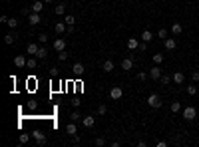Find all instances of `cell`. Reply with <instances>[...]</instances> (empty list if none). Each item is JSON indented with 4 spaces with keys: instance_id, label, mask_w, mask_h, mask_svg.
<instances>
[{
    "instance_id": "f6af8a7d",
    "label": "cell",
    "mask_w": 199,
    "mask_h": 147,
    "mask_svg": "<svg viewBox=\"0 0 199 147\" xmlns=\"http://www.w3.org/2000/svg\"><path fill=\"white\" fill-rule=\"evenodd\" d=\"M44 2H46V4H50V2H52V0H44Z\"/></svg>"
},
{
    "instance_id": "ba28073f",
    "label": "cell",
    "mask_w": 199,
    "mask_h": 147,
    "mask_svg": "<svg viewBox=\"0 0 199 147\" xmlns=\"http://www.w3.org/2000/svg\"><path fill=\"white\" fill-rule=\"evenodd\" d=\"M54 30H56L58 36H62V34H66V32H68V24L66 22H58L56 26H54Z\"/></svg>"
},
{
    "instance_id": "d4e9b609",
    "label": "cell",
    "mask_w": 199,
    "mask_h": 147,
    "mask_svg": "<svg viewBox=\"0 0 199 147\" xmlns=\"http://www.w3.org/2000/svg\"><path fill=\"white\" fill-rule=\"evenodd\" d=\"M18 141L20 143H28V141H30V133H20V137H18Z\"/></svg>"
},
{
    "instance_id": "7bdbcfd3",
    "label": "cell",
    "mask_w": 199,
    "mask_h": 147,
    "mask_svg": "<svg viewBox=\"0 0 199 147\" xmlns=\"http://www.w3.org/2000/svg\"><path fill=\"white\" fill-rule=\"evenodd\" d=\"M0 22H4V24H8V16H4V14H2V16H0Z\"/></svg>"
},
{
    "instance_id": "e575fe53",
    "label": "cell",
    "mask_w": 199,
    "mask_h": 147,
    "mask_svg": "<svg viewBox=\"0 0 199 147\" xmlns=\"http://www.w3.org/2000/svg\"><path fill=\"white\" fill-rule=\"evenodd\" d=\"M187 94L189 95H195L197 94V86H187Z\"/></svg>"
},
{
    "instance_id": "9c48e42d",
    "label": "cell",
    "mask_w": 199,
    "mask_h": 147,
    "mask_svg": "<svg viewBox=\"0 0 199 147\" xmlns=\"http://www.w3.org/2000/svg\"><path fill=\"white\" fill-rule=\"evenodd\" d=\"M149 78L151 79H159V78H161V70H159L157 64H153V68L149 70Z\"/></svg>"
},
{
    "instance_id": "484cf974",
    "label": "cell",
    "mask_w": 199,
    "mask_h": 147,
    "mask_svg": "<svg viewBox=\"0 0 199 147\" xmlns=\"http://www.w3.org/2000/svg\"><path fill=\"white\" fill-rule=\"evenodd\" d=\"M54 12H56L58 16H62V14H64V12H66V4H58V6L54 8Z\"/></svg>"
},
{
    "instance_id": "60d3db41",
    "label": "cell",
    "mask_w": 199,
    "mask_h": 147,
    "mask_svg": "<svg viewBox=\"0 0 199 147\" xmlns=\"http://www.w3.org/2000/svg\"><path fill=\"white\" fill-rule=\"evenodd\" d=\"M50 75H52V78H56V75H58V68H50Z\"/></svg>"
},
{
    "instance_id": "83f0119b",
    "label": "cell",
    "mask_w": 199,
    "mask_h": 147,
    "mask_svg": "<svg viewBox=\"0 0 199 147\" xmlns=\"http://www.w3.org/2000/svg\"><path fill=\"white\" fill-rule=\"evenodd\" d=\"M72 121H82V115H80V111H78V107H76V111H72Z\"/></svg>"
},
{
    "instance_id": "2e32d148",
    "label": "cell",
    "mask_w": 199,
    "mask_h": 147,
    "mask_svg": "<svg viewBox=\"0 0 199 147\" xmlns=\"http://www.w3.org/2000/svg\"><path fill=\"white\" fill-rule=\"evenodd\" d=\"M133 68V60L132 58H124L121 60V70H132Z\"/></svg>"
},
{
    "instance_id": "7a4b0ae2",
    "label": "cell",
    "mask_w": 199,
    "mask_h": 147,
    "mask_svg": "<svg viewBox=\"0 0 199 147\" xmlns=\"http://www.w3.org/2000/svg\"><path fill=\"white\" fill-rule=\"evenodd\" d=\"M183 117H185L187 121H193V119L197 117V110H195L193 106H187V107L183 110Z\"/></svg>"
},
{
    "instance_id": "4316f807",
    "label": "cell",
    "mask_w": 199,
    "mask_h": 147,
    "mask_svg": "<svg viewBox=\"0 0 199 147\" xmlns=\"http://www.w3.org/2000/svg\"><path fill=\"white\" fill-rule=\"evenodd\" d=\"M151 60H153V64H161V62H163V54H153V58H151Z\"/></svg>"
},
{
    "instance_id": "ffe728a7",
    "label": "cell",
    "mask_w": 199,
    "mask_h": 147,
    "mask_svg": "<svg viewBox=\"0 0 199 147\" xmlns=\"http://www.w3.org/2000/svg\"><path fill=\"white\" fill-rule=\"evenodd\" d=\"M38 50H40V46H38V44H28L26 46V52L28 54H34V56L38 54Z\"/></svg>"
},
{
    "instance_id": "8992f818",
    "label": "cell",
    "mask_w": 199,
    "mask_h": 147,
    "mask_svg": "<svg viewBox=\"0 0 199 147\" xmlns=\"http://www.w3.org/2000/svg\"><path fill=\"white\" fill-rule=\"evenodd\" d=\"M121 95H124V90H121V87H112V90H109V98L112 99H121Z\"/></svg>"
},
{
    "instance_id": "44dd1931",
    "label": "cell",
    "mask_w": 199,
    "mask_h": 147,
    "mask_svg": "<svg viewBox=\"0 0 199 147\" xmlns=\"http://www.w3.org/2000/svg\"><path fill=\"white\" fill-rule=\"evenodd\" d=\"M101 68H104V72H108V74H109V72H113V62H112V60H105Z\"/></svg>"
},
{
    "instance_id": "603a6c76",
    "label": "cell",
    "mask_w": 199,
    "mask_h": 147,
    "mask_svg": "<svg viewBox=\"0 0 199 147\" xmlns=\"http://www.w3.org/2000/svg\"><path fill=\"white\" fill-rule=\"evenodd\" d=\"M36 64H38V58H36V56H34V58H28V62H26V68L34 70V68H36Z\"/></svg>"
},
{
    "instance_id": "5bb4252c",
    "label": "cell",
    "mask_w": 199,
    "mask_h": 147,
    "mask_svg": "<svg viewBox=\"0 0 199 147\" xmlns=\"http://www.w3.org/2000/svg\"><path fill=\"white\" fill-rule=\"evenodd\" d=\"M66 131H68V135H70V137H74L76 133H78V127H76V121H72V123H68V125H66Z\"/></svg>"
},
{
    "instance_id": "8d00e7d4",
    "label": "cell",
    "mask_w": 199,
    "mask_h": 147,
    "mask_svg": "<svg viewBox=\"0 0 199 147\" xmlns=\"http://www.w3.org/2000/svg\"><path fill=\"white\" fill-rule=\"evenodd\" d=\"M16 26H18V22H16L14 18H8V28H12V30H14Z\"/></svg>"
},
{
    "instance_id": "ac0fdd59",
    "label": "cell",
    "mask_w": 199,
    "mask_h": 147,
    "mask_svg": "<svg viewBox=\"0 0 199 147\" xmlns=\"http://www.w3.org/2000/svg\"><path fill=\"white\" fill-rule=\"evenodd\" d=\"M44 10V2L42 0H36V2L32 4V12H42Z\"/></svg>"
},
{
    "instance_id": "7c38bea8",
    "label": "cell",
    "mask_w": 199,
    "mask_h": 147,
    "mask_svg": "<svg viewBox=\"0 0 199 147\" xmlns=\"http://www.w3.org/2000/svg\"><path fill=\"white\" fill-rule=\"evenodd\" d=\"M82 123H84V127H94V123H96V119L92 115H86V117H82Z\"/></svg>"
},
{
    "instance_id": "74e56055",
    "label": "cell",
    "mask_w": 199,
    "mask_h": 147,
    "mask_svg": "<svg viewBox=\"0 0 199 147\" xmlns=\"http://www.w3.org/2000/svg\"><path fill=\"white\" fill-rule=\"evenodd\" d=\"M147 75H149V74H145V72H139V74H137V79H139V82H145V79H147Z\"/></svg>"
},
{
    "instance_id": "6da1fadb",
    "label": "cell",
    "mask_w": 199,
    "mask_h": 147,
    "mask_svg": "<svg viewBox=\"0 0 199 147\" xmlns=\"http://www.w3.org/2000/svg\"><path fill=\"white\" fill-rule=\"evenodd\" d=\"M147 106H149V107H155V110H157V107H161V98H159L157 94H151L149 98H147Z\"/></svg>"
},
{
    "instance_id": "d6a6232c",
    "label": "cell",
    "mask_w": 199,
    "mask_h": 147,
    "mask_svg": "<svg viewBox=\"0 0 199 147\" xmlns=\"http://www.w3.org/2000/svg\"><path fill=\"white\" fill-rule=\"evenodd\" d=\"M157 38H163V40L167 38V30H165V28H159V30H157Z\"/></svg>"
},
{
    "instance_id": "d6986e66",
    "label": "cell",
    "mask_w": 199,
    "mask_h": 147,
    "mask_svg": "<svg viewBox=\"0 0 199 147\" xmlns=\"http://www.w3.org/2000/svg\"><path fill=\"white\" fill-rule=\"evenodd\" d=\"M128 48H129V50L139 48V40H137V38H129V40H128Z\"/></svg>"
},
{
    "instance_id": "cb8c5ba5",
    "label": "cell",
    "mask_w": 199,
    "mask_h": 147,
    "mask_svg": "<svg viewBox=\"0 0 199 147\" xmlns=\"http://www.w3.org/2000/svg\"><path fill=\"white\" fill-rule=\"evenodd\" d=\"M4 42H6L8 46L14 44V42H16V34H12V32H10V34H6V36H4Z\"/></svg>"
},
{
    "instance_id": "d590c367",
    "label": "cell",
    "mask_w": 199,
    "mask_h": 147,
    "mask_svg": "<svg viewBox=\"0 0 199 147\" xmlns=\"http://www.w3.org/2000/svg\"><path fill=\"white\" fill-rule=\"evenodd\" d=\"M98 113H100V115H105V113H108V106H104V103H101V106L98 107Z\"/></svg>"
},
{
    "instance_id": "ee69618b",
    "label": "cell",
    "mask_w": 199,
    "mask_h": 147,
    "mask_svg": "<svg viewBox=\"0 0 199 147\" xmlns=\"http://www.w3.org/2000/svg\"><path fill=\"white\" fill-rule=\"evenodd\" d=\"M72 141H74V143L78 145V143H80V135H74V137H72Z\"/></svg>"
},
{
    "instance_id": "e0dca14e",
    "label": "cell",
    "mask_w": 199,
    "mask_h": 147,
    "mask_svg": "<svg viewBox=\"0 0 199 147\" xmlns=\"http://www.w3.org/2000/svg\"><path fill=\"white\" fill-rule=\"evenodd\" d=\"M139 40H143V42H151V40H153V32H151V30H143Z\"/></svg>"
},
{
    "instance_id": "8fae6325",
    "label": "cell",
    "mask_w": 199,
    "mask_h": 147,
    "mask_svg": "<svg viewBox=\"0 0 199 147\" xmlns=\"http://www.w3.org/2000/svg\"><path fill=\"white\" fill-rule=\"evenodd\" d=\"M171 79H173V82L177 83V86H181V83L185 82V75H183V72H175V74L171 75Z\"/></svg>"
},
{
    "instance_id": "f546056e",
    "label": "cell",
    "mask_w": 199,
    "mask_h": 147,
    "mask_svg": "<svg viewBox=\"0 0 199 147\" xmlns=\"http://www.w3.org/2000/svg\"><path fill=\"white\" fill-rule=\"evenodd\" d=\"M68 56H70V54H68L66 50H62V52H58V60H60V62H66V60H68Z\"/></svg>"
},
{
    "instance_id": "7402d4cb",
    "label": "cell",
    "mask_w": 199,
    "mask_h": 147,
    "mask_svg": "<svg viewBox=\"0 0 199 147\" xmlns=\"http://www.w3.org/2000/svg\"><path fill=\"white\" fill-rule=\"evenodd\" d=\"M36 58H38V60H46V58H48V50L40 48V50H38V54H36Z\"/></svg>"
},
{
    "instance_id": "52a82bcc",
    "label": "cell",
    "mask_w": 199,
    "mask_h": 147,
    "mask_svg": "<svg viewBox=\"0 0 199 147\" xmlns=\"http://www.w3.org/2000/svg\"><path fill=\"white\" fill-rule=\"evenodd\" d=\"M54 50H56V52L66 50V40L64 38H56V40H54Z\"/></svg>"
},
{
    "instance_id": "3957f363",
    "label": "cell",
    "mask_w": 199,
    "mask_h": 147,
    "mask_svg": "<svg viewBox=\"0 0 199 147\" xmlns=\"http://www.w3.org/2000/svg\"><path fill=\"white\" fill-rule=\"evenodd\" d=\"M32 137L36 139L38 145H44L46 143V135H44V131H40V129H34V131H32Z\"/></svg>"
},
{
    "instance_id": "1f68e13d",
    "label": "cell",
    "mask_w": 199,
    "mask_h": 147,
    "mask_svg": "<svg viewBox=\"0 0 199 147\" xmlns=\"http://www.w3.org/2000/svg\"><path fill=\"white\" fill-rule=\"evenodd\" d=\"M171 111H173V113H179V111H181V103H179V102H173V103H171Z\"/></svg>"
},
{
    "instance_id": "836d02e7",
    "label": "cell",
    "mask_w": 199,
    "mask_h": 147,
    "mask_svg": "<svg viewBox=\"0 0 199 147\" xmlns=\"http://www.w3.org/2000/svg\"><path fill=\"white\" fill-rule=\"evenodd\" d=\"M38 42L46 44V42H48V34H44V32H42V34H38Z\"/></svg>"
},
{
    "instance_id": "4fadbf2b",
    "label": "cell",
    "mask_w": 199,
    "mask_h": 147,
    "mask_svg": "<svg viewBox=\"0 0 199 147\" xmlns=\"http://www.w3.org/2000/svg\"><path fill=\"white\" fill-rule=\"evenodd\" d=\"M26 58H24V56H16L14 58V66H16V68H26Z\"/></svg>"
},
{
    "instance_id": "5b68a950",
    "label": "cell",
    "mask_w": 199,
    "mask_h": 147,
    "mask_svg": "<svg viewBox=\"0 0 199 147\" xmlns=\"http://www.w3.org/2000/svg\"><path fill=\"white\" fill-rule=\"evenodd\" d=\"M72 72H74V75H78V78H80V75H84V74H86V68H84V64L76 62V64L72 66Z\"/></svg>"
},
{
    "instance_id": "ab89813d",
    "label": "cell",
    "mask_w": 199,
    "mask_h": 147,
    "mask_svg": "<svg viewBox=\"0 0 199 147\" xmlns=\"http://www.w3.org/2000/svg\"><path fill=\"white\" fill-rule=\"evenodd\" d=\"M145 50H147V42H139V52H145Z\"/></svg>"
},
{
    "instance_id": "bcb514c9",
    "label": "cell",
    "mask_w": 199,
    "mask_h": 147,
    "mask_svg": "<svg viewBox=\"0 0 199 147\" xmlns=\"http://www.w3.org/2000/svg\"><path fill=\"white\" fill-rule=\"evenodd\" d=\"M6 2H10V0H6Z\"/></svg>"
},
{
    "instance_id": "4dcf8cb0",
    "label": "cell",
    "mask_w": 199,
    "mask_h": 147,
    "mask_svg": "<svg viewBox=\"0 0 199 147\" xmlns=\"http://www.w3.org/2000/svg\"><path fill=\"white\" fill-rule=\"evenodd\" d=\"M159 82H161L163 86H167V83L171 82V75H167V74H161V78H159Z\"/></svg>"
},
{
    "instance_id": "9a60e30c",
    "label": "cell",
    "mask_w": 199,
    "mask_h": 147,
    "mask_svg": "<svg viewBox=\"0 0 199 147\" xmlns=\"http://www.w3.org/2000/svg\"><path fill=\"white\" fill-rule=\"evenodd\" d=\"M181 32H183V26H181L179 22H173V24H171V34H173V36H179Z\"/></svg>"
},
{
    "instance_id": "b9f144b4",
    "label": "cell",
    "mask_w": 199,
    "mask_h": 147,
    "mask_svg": "<svg viewBox=\"0 0 199 147\" xmlns=\"http://www.w3.org/2000/svg\"><path fill=\"white\" fill-rule=\"evenodd\" d=\"M191 79H193V82H199V72H193L191 74Z\"/></svg>"
},
{
    "instance_id": "f35d334b",
    "label": "cell",
    "mask_w": 199,
    "mask_h": 147,
    "mask_svg": "<svg viewBox=\"0 0 199 147\" xmlns=\"http://www.w3.org/2000/svg\"><path fill=\"white\" fill-rule=\"evenodd\" d=\"M94 143L98 145V147H104V145H105V139H104V137H98V139H96Z\"/></svg>"
},
{
    "instance_id": "30bf717a",
    "label": "cell",
    "mask_w": 199,
    "mask_h": 147,
    "mask_svg": "<svg viewBox=\"0 0 199 147\" xmlns=\"http://www.w3.org/2000/svg\"><path fill=\"white\" fill-rule=\"evenodd\" d=\"M163 44H165V50H169V52L177 48V42H175V38H165V40H163Z\"/></svg>"
},
{
    "instance_id": "277c9868",
    "label": "cell",
    "mask_w": 199,
    "mask_h": 147,
    "mask_svg": "<svg viewBox=\"0 0 199 147\" xmlns=\"http://www.w3.org/2000/svg\"><path fill=\"white\" fill-rule=\"evenodd\" d=\"M28 22H30L32 26L40 24V22H42V16H40V12H30V14H28Z\"/></svg>"
},
{
    "instance_id": "f1b7e54d",
    "label": "cell",
    "mask_w": 199,
    "mask_h": 147,
    "mask_svg": "<svg viewBox=\"0 0 199 147\" xmlns=\"http://www.w3.org/2000/svg\"><path fill=\"white\" fill-rule=\"evenodd\" d=\"M64 22L68 24V26H74V24H76V18H74V16H72V14H68L66 18H64Z\"/></svg>"
}]
</instances>
